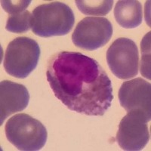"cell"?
I'll return each instance as SVG.
<instances>
[{
	"label": "cell",
	"instance_id": "1",
	"mask_svg": "<svg viewBox=\"0 0 151 151\" xmlns=\"http://www.w3.org/2000/svg\"><path fill=\"white\" fill-rule=\"evenodd\" d=\"M46 77L55 97L73 111L98 116L111 106V80L90 57L66 51L55 54L48 60Z\"/></svg>",
	"mask_w": 151,
	"mask_h": 151
},
{
	"label": "cell",
	"instance_id": "10",
	"mask_svg": "<svg viewBox=\"0 0 151 151\" xmlns=\"http://www.w3.org/2000/svg\"><path fill=\"white\" fill-rule=\"evenodd\" d=\"M114 17L116 22L122 27L136 28L142 22V6L136 0L118 1L114 9Z\"/></svg>",
	"mask_w": 151,
	"mask_h": 151
},
{
	"label": "cell",
	"instance_id": "12",
	"mask_svg": "<svg viewBox=\"0 0 151 151\" xmlns=\"http://www.w3.org/2000/svg\"><path fill=\"white\" fill-rule=\"evenodd\" d=\"M32 14L26 10L11 14L7 20L5 29L14 33H26L32 27Z\"/></svg>",
	"mask_w": 151,
	"mask_h": 151
},
{
	"label": "cell",
	"instance_id": "9",
	"mask_svg": "<svg viewBox=\"0 0 151 151\" xmlns=\"http://www.w3.org/2000/svg\"><path fill=\"white\" fill-rule=\"evenodd\" d=\"M0 125H2L9 116L26 108L29 104V94L24 85L3 80L0 83Z\"/></svg>",
	"mask_w": 151,
	"mask_h": 151
},
{
	"label": "cell",
	"instance_id": "7",
	"mask_svg": "<svg viewBox=\"0 0 151 151\" xmlns=\"http://www.w3.org/2000/svg\"><path fill=\"white\" fill-rule=\"evenodd\" d=\"M150 119L139 112H128L119 125L116 141L124 150H142L150 141L147 125Z\"/></svg>",
	"mask_w": 151,
	"mask_h": 151
},
{
	"label": "cell",
	"instance_id": "3",
	"mask_svg": "<svg viewBox=\"0 0 151 151\" xmlns=\"http://www.w3.org/2000/svg\"><path fill=\"white\" fill-rule=\"evenodd\" d=\"M8 141L19 150H40L47 141V130L41 122L26 113L11 117L5 124Z\"/></svg>",
	"mask_w": 151,
	"mask_h": 151
},
{
	"label": "cell",
	"instance_id": "5",
	"mask_svg": "<svg viewBox=\"0 0 151 151\" xmlns=\"http://www.w3.org/2000/svg\"><path fill=\"white\" fill-rule=\"evenodd\" d=\"M106 61L117 78L129 79L138 73L139 54L135 42L128 38H119L106 52Z\"/></svg>",
	"mask_w": 151,
	"mask_h": 151
},
{
	"label": "cell",
	"instance_id": "11",
	"mask_svg": "<svg viewBox=\"0 0 151 151\" xmlns=\"http://www.w3.org/2000/svg\"><path fill=\"white\" fill-rule=\"evenodd\" d=\"M75 3L82 13L86 15H106L110 12L113 0H77Z\"/></svg>",
	"mask_w": 151,
	"mask_h": 151
},
{
	"label": "cell",
	"instance_id": "13",
	"mask_svg": "<svg viewBox=\"0 0 151 151\" xmlns=\"http://www.w3.org/2000/svg\"><path fill=\"white\" fill-rule=\"evenodd\" d=\"M150 32L147 33L144 36L141 42V53H142V58H141V73L144 77L150 79Z\"/></svg>",
	"mask_w": 151,
	"mask_h": 151
},
{
	"label": "cell",
	"instance_id": "6",
	"mask_svg": "<svg viewBox=\"0 0 151 151\" xmlns=\"http://www.w3.org/2000/svg\"><path fill=\"white\" fill-rule=\"evenodd\" d=\"M113 29L108 19L87 17L79 21L72 35L76 46L88 51L101 48L110 41Z\"/></svg>",
	"mask_w": 151,
	"mask_h": 151
},
{
	"label": "cell",
	"instance_id": "14",
	"mask_svg": "<svg viewBox=\"0 0 151 151\" xmlns=\"http://www.w3.org/2000/svg\"><path fill=\"white\" fill-rule=\"evenodd\" d=\"M31 3L30 0H24V1H6L2 0L1 5L5 12L11 14L24 12Z\"/></svg>",
	"mask_w": 151,
	"mask_h": 151
},
{
	"label": "cell",
	"instance_id": "2",
	"mask_svg": "<svg viewBox=\"0 0 151 151\" xmlns=\"http://www.w3.org/2000/svg\"><path fill=\"white\" fill-rule=\"evenodd\" d=\"M31 29L35 35L48 38L67 35L75 23L73 12L60 2L43 4L32 13Z\"/></svg>",
	"mask_w": 151,
	"mask_h": 151
},
{
	"label": "cell",
	"instance_id": "8",
	"mask_svg": "<svg viewBox=\"0 0 151 151\" xmlns=\"http://www.w3.org/2000/svg\"><path fill=\"white\" fill-rule=\"evenodd\" d=\"M121 106L128 112H139L150 119L151 85L141 78L122 83L119 91Z\"/></svg>",
	"mask_w": 151,
	"mask_h": 151
},
{
	"label": "cell",
	"instance_id": "4",
	"mask_svg": "<svg viewBox=\"0 0 151 151\" xmlns=\"http://www.w3.org/2000/svg\"><path fill=\"white\" fill-rule=\"evenodd\" d=\"M40 57V48L37 42L31 38L17 37L8 45L4 68L10 76L24 79L36 69Z\"/></svg>",
	"mask_w": 151,
	"mask_h": 151
}]
</instances>
